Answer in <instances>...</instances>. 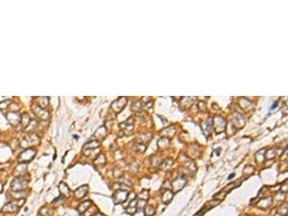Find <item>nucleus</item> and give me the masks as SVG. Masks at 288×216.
<instances>
[{"instance_id":"obj_1","label":"nucleus","mask_w":288,"mask_h":216,"mask_svg":"<svg viewBox=\"0 0 288 216\" xmlns=\"http://www.w3.org/2000/svg\"><path fill=\"white\" fill-rule=\"evenodd\" d=\"M25 202V198L20 199H15L12 201L9 202L7 205H5L2 208V211L5 213H12L18 211L19 208L22 207Z\"/></svg>"},{"instance_id":"obj_2","label":"nucleus","mask_w":288,"mask_h":216,"mask_svg":"<svg viewBox=\"0 0 288 216\" xmlns=\"http://www.w3.org/2000/svg\"><path fill=\"white\" fill-rule=\"evenodd\" d=\"M27 182L22 177H17L12 181L10 184L11 190L14 192H23L27 188Z\"/></svg>"},{"instance_id":"obj_3","label":"nucleus","mask_w":288,"mask_h":216,"mask_svg":"<svg viewBox=\"0 0 288 216\" xmlns=\"http://www.w3.org/2000/svg\"><path fill=\"white\" fill-rule=\"evenodd\" d=\"M187 182V180L185 176H184V175L178 176L173 182H171L172 191L174 193H177V192L181 191L182 189L185 187Z\"/></svg>"},{"instance_id":"obj_4","label":"nucleus","mask_w":288,"mask_h":216,"mask_svg":"<svg viewBox=\"0 0 288 216\" xmlns=\"http://www.w3.org/2000/svg\"><path fill=\"white\" fill-rule=\"evenodd\" d=\"M128 192L125 190H118L113 194V200L115 205H119L126 202L128 197Z\"/></svg>"},{"instance_id":"obj_5","label":"nucleus","mask_w":288,"mask_h":216,"mask_svg":"<svg viewBox=\"0 0 288 216\" xmlns=\"http://www.w3.org/2000/svg\"><path fill=\"white\" fill-rule=\"evenodd\" d=\"M36 154V151L33 149H28L23 151L19 156V161L21 163H27L34 158Z\"/></svg>"},{"instance_id":"obj_6","label":"nucleus","mask_w":288,"mask_h":216,"mask_svg":"<svg viewBox=\"0 0 288 216\" xmlns=\"http://www.w3.org/2000/svg\"><path fill=\"white\" fill-rule=\"evenodd\" d=\"M272 203H273V197H266L259 200L256 202V205L259 208L264 210L269 208L272 205Z\"/></svg>"},{"instance_id":"obj_7","label":"nucleus","mask_w":288,"mask_h":216,"mask_svg":"<svg viewBox=\"0 0 288 216\" xmlns=\"http://www.w3.org/2000/svg\"><path fill=\"white\" fill-rule=\"evenodd\" d=\"M89 191V187L87 185H84L76 189L74 192V195L77 199H82V198L85 197L87 194V192Z\"/></svg>"},{"instance_id":"obj_8","label":"nucleus","mask_w":288,"mask_h":216,"mask_svg":"<svg viewBox=\"0 0 288 216\" xmlns=\"http://www.w3.org/2000/svg\"><path fill=\"white\" fill-rule=\"evenodd\" d=\"M174 197V192L172 190H166L161 195V201L164 205H168Z\"/></svg>"},{"instance_id":"obj_9","label":"nucleus","mask_w":288,"mask_h":216,"mask_svg":"<svg viewBox=\"0 0 288 216\" xmlns=\"http://www.w3.org/2000/svg\"><path fill=\"white\" fill-rule=\"evenodd\" d=\"M243 180H242V178H241V179H239V180H237L236 181H234V182H233L230 183V184H228V185H227L226 187H225L222 190L224 192H226V194H228L231 191H232L234 189H235L236 187H239L241 185V184L242 183Z\"/></svg>"},{"instance_id":"obj_10","label":"nucleus","mask_w":288,"mask_h":216,"mask_svg":"<svg viewBox=\"0 0 288 216\" xmlns=\"http://www.w3.org/2000/svg\"><path fill=\"white\" fill-rule=\"evenodd\" d=\"M59 191L61 194V195L64 196V197H68L70 194V190L68 187L66 183L61 182L59 184Z\"/></svg>"},{"instance_id":"obj_11","label":"nucleus","mask_w":288,"mask_h":216,"mask_svg":"<svg viewBox=\"0 0 288 216\" xmlns=\"http://www.w3.org/2000/svg\"><path fill=\"white\" fill-rule=\"evenodd\" d=\"M91 205H92V202L90 201V200L84 201L83 202H82V203L79 205V207H78V211H79L80 214H83L87 211L88 208H89Z\"/></svg>"},{"instance_id":"obj_12","label":"nucleus","mask_w":288,"mask_h":216,"mask_svg":"<svg viewBox=\"0 0 288 216\" xmlns=\"http://www.w3.org/2000/svg\"><path fill=\"white\" fill-rule=\"evenodd\" d=\"M220 203V200H215V199H213L212 200H210V201H209L208 202H207L206 204H205V205L204 206V207H203V209L204 210V211L206 212L208 211V210L210 209H212V208L213 207H216V206L217 205H219V204Z\"/></svg>"},{"instance_id":"obj_13","label":"nucleus","mask_w":288,"mask_h":216,"mask_svg":"<svg viewBox=\"0 0 288 216\" xmlns=\"http://www.w3.org/2000/svg\"><path fill=\"white\" fill-rule=\"evenodd\" d=\"M254 173V168L252 166H246L244 169L243 172V177L244 180H246V178L249 177Z\"/></svg>"},{"instance_id":"obj_14","label":"nucleus","mask_w":288,"mask_h":216,"mask_svg":"<svg viewBox=\"0 0 288 216\" xmlns=\"http://www.w3.org/2000/svg\"><path fill=\"white\" fill-rule=\"evenodd\" d=\"M277 213L281 216H287L288 215V206L287 204H283L278 208Z\"/></svg>"},{"instance_id":"obj_15","label":"nucleus","mask_w":288,"mask_h":216,"mask_svg":"<svg viewBox=\"0 0 288 216\" xmlns=\"http://www.w3.org/2000/svg\"><path fill=\"white\" fill-rule=\"evenodd\" d=\"M144 212L147 216H153L155 215L156 209L154 206L147 205L144 208Z\"/></svg>"},{"instance_id":"obj_16","label":"nucleus","mask_w":288,"mask_h":216,"mask_svg":"<svg viewBox=\"0 0 288 216\" xmlns=\"http://www.w3.org/2000/svg\"><path fill=\"white\" fill-rule=\"evenodd\" d=\"M99 146V143L97 142L96 141H92L88 142L84 146V149L85 150H92L95 149L96 148H97Z\"/></svg>"},{"instance_id":"obj_17","label":"nucleus","mask_w":288,"mask_h":216,"mask_svg":"<svg viewBox=\"0 0 288 216\" xmlns=\"http://www.w3.org/2000/svg\"><path fill=\"white\" fill-rule=\"evenodd\" d=\"M96 213H97V207H96V206L92 205L88 208L87 211L83 214L84 216H92L93 215H95Z\"/></svg>"},{"instance_id":"obj_18","label":"nucleus","mask_w":288,"mask_h":216,"mask_svg":"<svg viewBox=\"0 0 288 216\" xmlns=\"http://www.w3.org/2000/svg\"><path fill=\"white\" fill-rule=\"evenodd\" d=\"M138 198L140 200H148L149 198V191L148 190H143L141 193L139 194L138 195Z\"/></svg>"},{"instance_id":"obj_19","label":"nucleus","mask_w":288,"mask_h":216,"mask_svg":"<svg viewBox=\"0 0 288 216\" xmlns=\"http://www.w3.org/2000/svg\"><path fill=\"white\" fill-rule=\"evenodd\" d=\"M279 191H280V192H282V193L285 194L287 193V191H288V182H287V180H286L285 182H284L283 184H282Z\"/></svg>"},{"instance_id":"obj_20","label":"nucleus","mask_w":288,"mask_h":216,"mask_svg":"<svg viewBox=\"0 0 288 216\" xmlns=\"http://www.w3.org/2000/svg\"><path fill=\"white\" fill-rule=\"evenodd\" d=\"M146 205H147V201H146V200L138 199V202H137V208H138V209H144Z\"/></svg>"},{"instance_id":"obj_21","label":"nucleus","mask_w":288,"mask_h":216,"mask_svg":"<svg viewBox=\"0 0 288 216\" xmlns=\"http://www.w3.org/2000/svg\"><path fill=\"white\" fill-rule=\"evenodd\" d=\"M50 210L49 208L45 207L40 210V212H39V214L41 216H48L50 215Z\"/></svg>"},{"instance_id":"obj_22","label":"nucleus","mask_w":288,"mask_h":216,"mask_svg":"<svg viewBox=\"0 0 288 216\" xmlns=\"http://www.w3.org/2000/svg\"><path fill=\"white\" fill-rule=\"evenodd\" d=\"M19 167H20V169H16V170H17V172L19 173V174H20V175H23V174H25V173H26L27 172V166L26 165H24V163H22V164H20V165H19Z\"/></svg>"},{"instance_id":"obj_23","label":"nucleus","mask_w":288,"mask_h":216,"mask_svg":"<svg viewBox=\"0 0 288 216\" xmlns=\"http://www.w3.org/2000/svg\"><path fill=\"white\" fill-rule=\"evenodd\" d=\"M172 164H173V163H172V162L169 163L168 162V161H166L165 162H164L163 163H162L161 166V168L164 171L168 170V169H169L172 167Z\"/></svg>"},{"instance_id":"obj_24","label":"nucleus","mask_w":288,"mask_h":216,"mask_svg":"<svg viewBox=\"0 0 288 216\" xmlns=\"http://www.w3.org/2000/svg\"><path fill=\"white\" fill-rule=\"evenodd\" d=\"M133 216H146V213L144 212V209H137L136 213H135Z\"/></svg>"},{"instance_id":"obj_25","label":"nucleus","mask_w":288,"mask_h":216,"mask_svg":"<svg viewBox=\"0 0 288 216\" xmlns=\"http://www.w3.org/2000/svg\"><path fill=\"white\" fill-rule=\"evenodd\" d=\"M137 208L136 207H128L126 208V213L130 214V215H133L135 213H136Z\"/></svg>"},{"instance_id":"obj_26","label":"nucleus","mask_w":288,"mask_h":216,"mask_svg":"<svg viewBox=\"0 0 288 216\" xmlns=\"http://www.w3.org/2000/svg\"><path fill=\"white\" fill-rule=\"evenodd\" d=\"M120 183H121V184H124V185H126V186H131V183H130V181H128V180H125V179H124V178L121 179V180H120Z\"/></svg>"},{"instance_id":"obj_27","label":"nucleus","mask_w":288,"mask_h":216,"mask_svg":"<svg viewBox=\"0 0 288 216\" xmlns=\"http://www.w3.org/2000/svg\"><path fill=\"white\" fill-rule=\"evenodd\" d=\"M92 216H106V215H105L104 214L101 213H95V215H93Z\"/></svg>"},{"instance_id":"obj_28","label":"nucleus","mask_w":288,"mask_h":216,"mask_svg":"<svg viewBox=\"0 0 288 216\" xmlns=\"http://www.w3.org/2000/svg\"><path fill=\"white\" fill-rule=\"evenodd\" d=\"M234 175H235V174H231V175H230V177H228V180H231V179L234 178Z\"/></svg>"},{"instance_id":"obj_29","label":"nucleus","mask_w":288,"mask_h":216,"mask_svg":"<svg viewBox=\"0 0 288 216\" xmlns=\"http://www.w3.org/2000/svg\"><path fill=\"white\" fill-rule=\"evenodd\" d=\"M241 216H248L247 215H241Z\"/></svg>"}]
</instances>
